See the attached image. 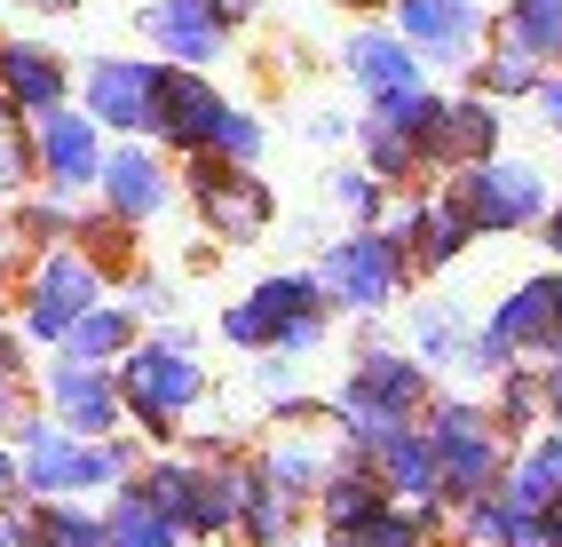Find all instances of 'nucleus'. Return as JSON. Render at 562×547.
Returning <instances> with one entry per match:
<instances>
[{"label": "nucleus", "instance_id": "obj_1", "mask_svg": "<svg viewBox=\"0 0 562 547\" xmlns=\"http://www.w3.org/2000/svg\"><path fill=\"white\" fill-rule=\"evenodd\" d=\"M428 405H436V397H428V365H420V357L364 349V357L349 365L341 397H333V421H341V428H349V445L372 460V453H381L396 428H412Z\"/></svg>", "mask_w": 562, "mask_h": 547}, {"label": "nucleus", "instance_id": "obj_2", "mask_svg": "<svg viewBox=\"0 0 562 547\" xmlns=\"http://www.w3.org/2000/svg\"><path fill=\"white\" fill-rule=\"evenodd\" d=\"M120 405L151 428V436H175V421H191V405L206 397V373H199V342L182 334V325H167L159 342L127 349L120 365Z\"/></svg>", "mask_w": 562, "mask_h": 547}, {"label": "nucleus", "instance_id": "obj_3", "mask_svg": "<svg viewBox=\"0 0 562 547\" xmlns=\"http://www.w3.org/2000/svg\"><path fill=\"white\" fill-rule=\"evenodd\" d=\"M428 445L443 460V500H452V507L475 500V492H499L507 436H499V421L483 405H468V397H436V405H428Z\"/></svg>", "mask_w": 562, "mask_h": 547}, {"label": "nucleus", "instance_id": "obj_4", "mask_svg": "<svg viewBox=\"0 0 562 547\" xmlns=\"http://www.w3.org/2000/svg\"><path fill=\"white\" fill-rule=\"evenodd\" d=\"M452 199L468 223H475V238H515V231H531V223H547V175L531 167V159H475V167H460L452 175Z\"/></svg>", "mask_w": 562, "mask_h": 547}, {"label": "nucleus", "instance_id": "obj_5", "mask_svg": "<svg viewBox=\"0 0 562 547\" xmlns=\"http://www.w3.org/2000/svg\"><path fill=\"white\" fill-rule=\"evenodd\" d=\"M404 278H412V263H404V246H396L389 223H372V231H357V238H333V246L317 254V286H325L333 302H349V310L396 302Z\"/></svg>", "mask_w": 562, "mask_h": 547}, {"label": "nucleus", "instance_id": "obj_6", "mask_svg": "<svg viewBox=\"0 0 562 547\" xmlns=\"http://www.w3.org/2000/svg\"><path fill=\"white\" fill-rule=\"evenodd\" d=\"M191 159V199H199V223L214 231V238H261L270 231V191L246 175V167H231V159H214V152H182Z\"/></svg>", "mask_w": 562, "mask_h": 547}, {"label": "nucleus", "instance_id": "obj_7", "mask_svg": "<svg viewBox=\"0 0 562 547\" xmlns=\"http://www.w3.org/2000/svg\"><path fill=\"white\" fill-rule=\"evenodd\" d=\"M95 294H103V278H95L88 254H64V246L41 254V270H32V286H24V334L32 342H64L71 325L95 310Z\"/></svg>", "mask_w": 562, "mask_h": 547}, {"label": "nucleus", "instance_id": "obj_8", "mask_svg": "<svg viewBox=\"0 0 562 547\" xmlns=\"http://www.w3.org/2000/svg\"><path fill=\"white\" fill-rule=\"evenodd\" d=\"M317 294H325V286H317V270L261 278L246 302H231V310H222V334H231L238 349H278V334H285L293 317H317V310H325Z\"/></svg>", "mask_w": 562, "mask_h": 547}, {"label": "nucleus", "instance_id": "obj_9", "mask_svg": "<svg viewBox=\"0 0 562 547\" xmlns=\"http://www.w3.org/2000/svg\"><path fill=\"white\" fill-rule=\"evenodd\" d=\"M48 405H56V421L71 428V436H111L120 428V373L111 365H95V357H56L48 365Z\"/></svg>", "mask_w": 562, "mask_h": 547}, {"label": "nucleus", "instance_id": "obj_10", "mask_svg": "<svg viewBox=\"0 0 562 547\" xmlns=\"http://www.w3.org/2000/svg\"><path fill=\"white\" fill-rule=\"evenodd\" d=\"M159 71L167 64H143V56H103L88 64V112L120 135H143L159 120Z\"/></svg>", "mask_w": 562, "mask_h": 547}, {"label": "nucleus", "instance_id": "obj_11", "mask_svg": "<svg viewBox=\"0 0 562 547\" xmlns=\"http://www.w3.org/2000/svg\"><path fill=\"white\" fill-rule=\"evenodd\" d=\"M32 143H41V175H48V191L71 199V191H88V182L103 175V143H95V112H41L32 120Z\"/></svg>", "mask_w": 562, "mask_h": 547}, {"label": "nucleus", "instance_id": "obj_12", "mask_svg": "<svg viewBox=\"0 0 562 547\" xmlns=\"http://www.w3.org/2000/svg\"><path fill=\"white\" fill-rule=\"evenodd\" d=\"M420 159H428V175H436V167L460 175V167H475V159H499V112H492V96L443 103L436 127L420 135Z\"/></svg>", "mask_w": 562, "mask_h": 547}, {"label": "nucleus", "instance_id": "obj_13", "mask_svg": "<svg viewBox=\"0 0 562 547\" xmlns=\"http://www.w3.org/2000/svg\"><path fill=\"white\" fill-rule=\"evenodd\" d=\"M222 112H231V103L199 80V64H167L159 71V120H151V135H167L175 152H206Z\"/></svg>", "mask_w": 562, "mask_h": 547}, {"label": "nucleus", "instance_id": "obj_14", "mask_svg": "<svg viewBox=\"0 0 562 547\" xmlns=\"http://www.w3.org/2000/svg\"><path fill=\"white\" fill-rule=\"evenodd\" d=\"M143 41L167 48L175 64H214L222 41H231V24L214 16V0H151L143 9Z\"/></svg>", "mask_w": 562, "mask_h": 547}, {"label": "nucleus", "instance_id": "obj_15", "mask_svg": "<svg viewBox=\"0 0 562 547\" xmlns=\"http://www.w3.org/2000/svg\"><path fill=\"white\" fill-rule=\"evenodd\" d=\"M396 24H404V41L420 56H443V64H468L475 41H483V9L475 0H404Z\"/></svg>", "mask_w": 562, "mask_h": 547}, {"label": "nucleus", "instance_id": "obj_16", "mask_svg": "<svg viewBox=\"0 0 562 547\" xmlns=\"http://www.w3.org/2000/svg\"><path fill=\"white\" fill-rule=\"evenodd\" d=\"M88 436H71L64 421H24V500H64L80 492Z\"/></svg>", "mask_w": 562, "mask_h": 547}, {"label": "nucleus", "instance_id": "obj_17", "mask_svg": "<svg viewBox=\"0 0 562 547\" xmlns=\"http://www.w3.org/2000/svg\"><path fill=\"white\" fill-rule=\"evenodd\" d=\"M372 468H381L389 500H412V507H452L443 500V460L428 445V428H396L381 453H372Z\"/></svg>", "mask_w": 562, "mask_h": 547}, {"label": "nucleus", "instance_id": "obj_18", "mask_svg": "<svg viewBox=\"0 0 562 547\" xmlns=\"http://www.w3.org/2000/svg\"><path fill=\"white\" fill-rule=\"evenodd\" d=\"M103 199H111V214L120 223H151V214L167 206V167L143 152V143H120V152H103Z\"/></svg>", "mask_w": 562, "mask_h": 547}, {"label": "nucleus", "instance_id": "obj_19", "mask_svg": "<svg viewBox=\"0 0 562 547\" xmlns=\"http://www.w3.org/2000/svg\"><path fill=\"white\" fill-rule=\"evenodd\" d=\"M0 96L16 103V112H56L64 103V64H56V48H41V41H9L0 48Z\"/></svg>", "mask_w": 562, "mask_h": 547}, {"label": "nucleus", "instance_id": "obj_20", "mask_svg": "<svg viewBox=\"0 0 562 547\" xmlns=\"http://www.w3.org/2000/svg\"><path fill=\"white\" fill-rule=\"evenodd\" d=\"M349 80L381 103V96H396V88H420V48L412 41H389V32H357L349 41Z\"/></svg>", "mask_w": 562, "mask_h": 547}, {"label": "nucleus", "instance_id": "obj_21", "mask_svg": "<svg viewBox=\"0 0 562 547\" xmlns=\"http://www.w3.org/2000/svg\"><path fill=\"white\" fill-rule=\"evenodd\" d=\"M381 507H389V484H381V468H372L364 453L317 484V516H325V532H349V524H364V516H381Z\"/></svg>", "mask_w": 562, "mask_h": 547}, {"label": "nucleus", "instance_id": "obj_22", "mask_svg": "<svg viewBox=\"0 0 562 547\" xmlns=\"http://www.w3.org/2000/svg\"><path fill=\"white\" fill-rule=\"evenodd\" d=\"M554 325H562V310H554V278H522L515 294L492 310V334H499L507 349H531V357L547 349Z\"/></svg>", "mask_w": 562, "mask_h": 547}, {"label": "nucleus", "instance_id": "obj_23", "mask_svg": "<svg viewBox=\"0 0 562 547\" xmlns=\"http://www.w3.org/2000/svg\"><path fill=\"white\" fill-rule=\"evenodd\" d=\"M24 539L32 547H111L103 516H88V507H71V500H32L24 507Z\"/></svg>", "mask_w": 562, "mask_h": 547}, {"label": "nucleus", "instance_id": "obj_24", "mask_svg": "<svg viewBox=\"0 0 562 547\" xmlns=\"http://www.w3.org/2000/svg\"><path fill=\"white\" fill-rule=\"evenodd\" d=\"M199 484H206V468H191V460H159V468H143L135 477V492L159 507V516H175L182 532L199 524Z\"/></svg>", "mask_w": 562, "mask_h": 547}, {"label": "nucleus", "instance_id": "obj_25", "mask_svg": "<svg viewBox=\"0 0 562 547\" xmlns=\"http://www.w3.org/2000/svg\"><path fill=\"white\" fill-rule=\"evenodd\" d=\"M64 349H71V357H95V365L127 357V349H135V310H127V302H95V310L64 334Z\"/></svg>", "mask_w": 562, "mask_h": 547}, {"label": "nucleus", "instance_id": "obj_26", "mask_svg": "<svg viewBox=\"0 0 562 547\" xmlns=\"http://www.w3.org/2000/svg\"><path fill=\"white\" fill-rule=\"evenodd\" d=\"M443 516V507H381V516H364L349 532H333V547H428V524Z\"/></svg>", "mask_w": 562, "mask_h": 547}, {"label": "nucleus", "instance_id": "obj_27", "mask_svg": "<svg viewBox=\"0 0 562 547\" xmlns=\"http://www.w3.org/2000/svg\"><path fill=\"white\" fill-rule=\"evenodd\" d=\"M103 532H111V547H175V539H182V524H175V516H159V507L143 500L135 484H127L120 500H111Z\"/></svg>", "mask_w": 562, "mask_h": 547}, {"label": "nucleus", "instance_id": "obj_28", "mask_svg": "<svg viewBox=\"0 0 562 547\" xmlns=\"http://www.w3.org/2000/svg\"><path fill=\"white\" fill-rule=\"evenodd\" d=\"M507 41L539 64H562V0H507Z\"/></svg>", "mask_w": 562, "mask_h": 547}, {"label": "nucleus", "instance_id": "obj_29", "mask_svg": "<svg viewBox=\"0 0 562 547\" xmlns=\"http://www.w3.org/2000/svg\"><path fill=\"white\" fill-rule=\"evenodd\" d=\"M412 342H420V365H460L475 334L460 325L452 302H420V310H412Z\"/></svg>", "mask_w": 562, "mask_h": 547}, {"label": "nucleus", "instance_id": "obj_30", "mask_svg": "<svg viewBox=\"0 0 562 547\" xmlns=\"http://www.w3.org/2000/svg\"><path fill=\"white\" fill-rule=\"evenodd\" d=\"M492 421H499V436L547 421V365H507V373H499V405H492Z\"/></svg>", "mask_w": 562, "mask_h": 547}, {"label": "nucleus", "instance_id": "obj_31", "mask_svg": "<svg viewBox=\"0 0 562 547\" xmlns=\"http://www.w3.org/2000/svg\"><path fill=\"white\" fill-rule=\"evenodd\" d=\"M261 477H270V484H278L293 507H302V500H310V492L333 477V468H325V445H302V436H293V445H278L270 460H261Z\"/></svg>", "mask_w": 562, "mask_h": 547}, {"label": "nucleus", "instance_id": "obj_32", "mask_svg": "<svg viewBox=\"0 0 562 547\" xmlns=\"http://www.w3.org/2000/svg\"><path fill=\"white\" fill-rule=\"evenodd\" d=\"M539 80H547V64L522 56L515 41H499V56L475 64V96H539Z\"/></svg>", "mask_w": 562, "mask_h": 547}, {"label": "nucleus", "instance_id": "obj_33", "mask_svg": "<svg viewBox=\"0 0 562 547\" xmlns=\"http://www.w3.org/2000/svg\"><path fill=\"white\" fill-rule=\"evenodd\" d=\"M32 175H41V143H32L24 112H16L9 96H0V191H24Z\"/></svg>", "mask_w": 562, "mask_h": 547}, {"label": "nucleus", "instance_id": "obj_34", "mask_svg": "<svg viewBox=\"0 0 562 547\" xmlns=\"http://www.w3.org/2000/svg\"><path fill=\"white\" fill-rule=\"evenodd\" d=\"M364 152H372V175H381V182H412V175H428V159H420V135H404V127L364 120Z\"/></svg>", "mask_w": 562, "mask_h": 547}, {"label": "nucleus", "instance_id": "obj_35", "mask_svg": "<svg viewBox=\"0 0 562 547\" xmlns=\"http://www.w3.org/2000/svg\"><path fill=\"white\" fill-rule=\"evenodd\" d=\"M436 112H443V96H428V88H396V96L372 103V120H381V127H404V135H428Z\"/></svg>", "mask_w": 562, "mask_h": 547}, {"label": "nucleus", "instance_id": "obj_36", "mask_svg": "<svg viewBox=\"0 0 562 547\" xmlns=\"http://www.w3.org/2000/svg\"><path fill=\"white\" fill-rule=\"evenodd\" d=\"M261 143H270V135H261L254 112H222V127H214L206 152H214V159H231V167H254V159H261Z\"/></svg>", "mask_w": 562, "mask_h": 547}, {"label": "nucleus", "instance_id": "obj_37", "mask_svg": "<svg viewBox=\"0 0 562 547\" xmlns=\"http://www.w3.org/2000/svg\"><path fill=\"white\" fill-rule=\"evenodd\" d=\"M333 199H341L349 214H372V223H381V175L372 167H341L333 175Z\"/></svg>", "mask_w": 562, "mask_h": 547}, {"label": "nucleus", "instance_id": "obj_38", "mask_svg": "<svg viewBox=\"0 0 562 547\" xmlns=\"http://www.w3.org/2000/svg\"><path fill=\"white\" fill-rule=\"evenodd\" d=\"M24 231L41 238V246H56V238L71 231V214H64V199H48V206H24Z\"/></svg>", "mask_w": 562, "mask_h": 547}, {"label": "nucleus", "instance_id": "obj_39", "mask_svg": "<svg viewBox=\"0 0 562 547\" xmlns=\"http://www.w3.org/2000/svg\"><path fill=\"white\" fill-rule=\"evenodd\" d=\"M16 492H24V460L0 445V507H16Z\"/></svg>", "mask_w": 562, "mask_h": 547}, {"label": "nucleus", "instance_id": "obj_40", "mask_svg": "<svg viewBox=\"0 0 562 547\" xmlns=\"http://www.w3.org/2000/svg\"><path fill=\"white\" fill-rule=\"evenodd\" d=\"M539 112H547V127L562 135V71H547V80H539Z\"/></svg>", "mask_w": 562, "mask_h": 547}, {"label": "nucleus", "instance_id": "obj_41", "mask_svg": "<svg viewBox=\"0 0 562 547\" xmlns=\"http://www.w3.org/2000/svg\"><path fill=\"white\" fill-rule=\"evenodd\" d=\"M254 9H261V0H214V16L231 24V32H238V24H254Z\"/></svg>", "mask_w": 562, "mask_h": 547}, {"label": "nucleus", "instance_id": "obj_42", "mask_svg": "<svg viewBox=\"0 0 562 547\" xmlns=\"http://www.w3.org/2000/svg\"><path fill=\"white\" fill-rule=\"evenodd\" d=\"M547 428H562V365H547Z\"/></svg>", "mask_w": 562, "mask_h": 547}, {"label": "nucleus", "instance_id": "obj_43", "mask_svg": "<svg viewBox=\"0 0 562 547\" xmlns=\"http://www.w3.org/2000/svg\"><path fill=\"white\" fill-rule=\"evenodd\" d=\"M0 547H32V539H24V516H16V507H0Z\"/></svg>", "mask_w": 562, "mask_h": 547}, {"label": "nucleus", "instance_id": "obj_44", "mask_svg": "<svg viewBox=\"0 0 562 547\" xmlns=\"http://www.w3.org/2000/svg\"><path fill=\"white\" fill-rule=\"evenodd\" d=\"M507 547H554V532H547V524H539V516H531V524H522V532H515V539H507Z\"/></svg>", "mask_w": 562, "mask_h": 547}, {"label": "nucleus", "instance_id": "obj_45", "mask_svg": "<svg viewBox=\"0 0 562 547\" xmlns=\"http://www.w3.org/2000/svg\"><path fill=\"white\" fill-rule=\"evenodd\" d=\"M547 246H554V254H562V199H554V206H547Z\"/></svg>", "mask_w": 562, "mask_h": 547}, {"label": "nucleus", "instance_id": "obj_46", "mask_svg": "<svg viewBox=\"0 0 562 547\" xmlns=\"http://www.w3.org/2000/svg\"><path fill=\"white\" fill-rule=\"evenodd\" d=\"M547 532H554V547H562V500H547V516H539Z\"/></svg>", "mask_w": 562, "mask_h": 547}, {"label": "nucleus", "instance_id": "obj_47", "mask_svg": "<svg viewBox=\"0 0 562 547\" xmlns=\"http://www.w3.org/2000/svg\"><path fill=\"white\" fill-rule=\"evenodd\" d=\"M547 365H562V325H554V334H547V349H539Z\"/></svg>", "mask_w": 562, "mask_h": 547}, {"label": "nucleus", "instance_id": "obj_48", "mask_svg": "<svg viewBox=\"0 0 562 547\" xmlns=\"http://www.w3.org/2000/svg\"><path fill=\"white\" fill-rule=\"evenodd\" d=\"M32 9H71V0H32Z\"/></svg>", "mask_w": 562, "mask_h": 547}, {"label": "nucleus", "instance_id": "obj_49", "mask_svg": "<svg viewBox=\"0 0 562 547\" xmlns=\"http://www.w3.org/2000/svg\"><path fill=\"white\" fill-rule=\"evenodd\" d=\"M554 310H562V270H554Z\"/></svg>", "mask_w": 562, "mask_h": 547}, {"label": "nucleus", "instance_id": "obj_50", "mask_svg": "<svg viewBox=\"0 0 562 547\" xmlns=\"http://www.w3.org/2000/svg\"><path fill=\"white\" fill-rule=\"evenodd\" d=\"M0 48H9V41H0Z\"/></svg>", "mask_w": 562, "mask_h": 547}]
</instances>
